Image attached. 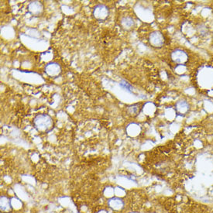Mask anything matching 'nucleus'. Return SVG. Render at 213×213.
<instances>
[{"instance_id": "nucleus-1", "label": "nucleus", "mask_w": 213, "mask_h": 213, "mask_svg": "<svg viewBox=\"0 0 213 213\" xmlns=\"http://www.w3.org/2000/svg\"><path fill=\"white\" fill-rule=\"evenodd\" d=\"M33 125L38 132H48L53 129V119L47 114H38L33 119Z\"/></svg>"}, {"instance_id": "nucleus-2", "label": "nucleus", "mask_w": 213, "mask_h": 213, "mask_svg": "<svg viewBox=\"0 0 213 213\" xmlns=\"http://www.w3.org/2000/svg\"><path fill=\"white\" fill-rule=\"evenodd\" d=\"M93 16L97 20L103 21L105 20L109 15V9L106 5L103 4H98L95 5L93 9Z\"/></svg>"}, {"instance_id": "nucleus-3", "label": "nucleus", "mask_w": 213, "mask_h": 213, "mask_svg": "<svg viewBox=\"0 0 213 213\" xmlns=\"http://www.w3.org/2000/svg\"><path fill=\"white\" fill-rule=\"evenodd\" d=\"M171 60L178 64H184L188 60V54L181 49H175L170 54Z\"/></svg>"}, {"instance_id": "nucleus-4", "label": "nucleus", "mask_w": 213, "mask_h": 213, "mask_svg": "<svg viewBox=\"0 0 213 213\" xmlns=\"http://www.w3.org/2000/svg\"><path fill=\"white\" fill-rule=\"evenodd\" d=\"M149 43L153 47H161L164 43V37L159 31H154L149 36Z\"/></svg>"}, {"instance_id": "nucleus-5", "label": "nucleus", "mask_w": 213, "mask_h": 213, "mask_svg": "<svg viewBox=\"0 0 213 213\" xmlns=\"http://www.w3.org/2000/svg\"><path fill=\"white\" fill-rule=\"evenodd\" d=\"M45 73L51 77H57L61 74V67L56 62H50L45 66Z\"/></svg>"}, {"instance_id": "nucleus-6", "label": "nucleus", "mask_w": 213, "mask_h": 213, "mask_svg": "<svg viewBox=\"0 0 213 213\" xmlns=\"http://www.w3.org/2000/svg\"><path fill=\"white\" fill-rule=\"evenodd\" d=\"M28 11L33 15H40L43 12V5L39 1H33L28 5Z\"/></svg>"}, {"instance_id": "nucleus-7", "label": "nucleus", "mask_w": 213, "mask_h": 213, "mask_svg": "<svg viewBox=\"0 0 213 213\" xmlns=\"http://www.w3.org/2000/svg\"><path fill=\"white\" fill-rule=\"evenodd\" d=\"M176 112L180 115H185L190 110V106L185 100L178 101L175 105Z\"/></svg>"}, {"instance_id": "nucleus-8", "label": "nucleus", "mask_w": 213, "mask_h": 213, "mask_svg": "<svg viewBox=\"0 0 213 213\" xmlns=\"http://www.w3.org/2000/svg\"><path fill=\"white\" fill-rule=\"evenodd\" d=\"M121 23H122V25L123 26V27L130 28L133 26L134 22H133V19H132V18L127 16V17H124L123 19H122Z\"/></svg>"}, {"instance_id": "nucleus-9", "label": "nucleus", "mask_w": 213, "mask_h": 213, "mask_svg": "<svg viewBox=\"0 0 213 213\" xmlns=\"http://www.w3.org/2000/svg\"><path fill=\"white\" fill-rule=\"evenodd\" d=\"M141 109V107L139 104H135L128 108V112L131 115H136L139 112Z\"/></svg>"}, {"instance_id": "nucleus-10", "label": "nucleus", "mask_w": 213, "mask_h": 213, "mask_svg": "<svg viewBox=\"0 0 213 213\" xmlns=\"http://www.w3.org/2000/svg\"><path fill=\"white\" fill-rule=\"evenodd\" d=\"M120 84V85L122 86V88H125V89L127 90V91H130V92H132V86H131L130 84H129V83L126 82V81H121V83H120V84Z\"/></svg>"}, {"instance_id": "nucleus-11", "label": "nucleus", "mask_w": 213, "mask_h": 213, "mask_svg": "<svg viewBox=\"0 0 213 213\" xmlns=\"http://www.w3.org/2000/svg\"><path fill=\"white\" fill-rule=\"evenodd\" d=\"M198 32H199V33H200V34H201V35H205V34H206L207 29H206V27H205V26H202L201 25V26H198Z\"/></svg>"}]
</instances>
